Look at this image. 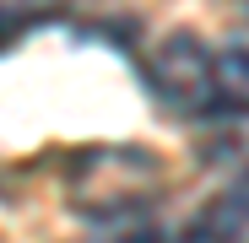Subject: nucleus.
Returning a JSON list of instances; mask_svg holds the SVG:
<instances>
[{"instance_id": "1", "label": "nucleus", "mask_w": 249, "mask_h": 243, "mask_svg": "<svg viewBox=\"0 0 249 243\" xmlns=\"http://www.w3.org/2000/svg\"><path fill=\"white\" fill-rule=\"evenodd\" d=\"M157 157L136 146H98L71 168V200L87 216H141L146 200L157 194Z\"/></svg>"}, {"instance_id": "2", "label": "nucleus", "mask_w": 249, "mask_h": 243, "mask_svg": "<svg viewBox=\"0 0 249 243\" xmlns=\"http://www.w3.org/2000/svg\"><path fill=\"white\" fill-rule=\"evenodd\" d=\"M152 92L168 103L174 113H190V119H206V113H228V97H222V76H217V54L190 32H174L162 38V49L152 54Z\"/></svg>"}, {"instance_id": "3", "label": "nucleus", "mask_w": 249, "mask_h": 243, "mask_svg": "<svg viewBox=\"0 0 249 243\" xmlns=\"http://www.w3.org/2000/svg\"><path fill=\"white\" fill-rule=\"evenodd\" d=\"M249 238V189H228L200 211L190 243H244Z\"/></svg>"}, {"instance_id": "4", "label": "nucleus", "mask_w": 249, "mask_h": 243, "mask_svg": "<svg viewBox=\"0 0 249 243\" xmlns=\"http://www.w3.org/2000/svg\"><path fill=\"white\" fill-rule=\"evenodd\" d=\"M217 76H222V97H228V113L249 108V49L233 44L217 54Z\"/></svg>"}, {"instance_id": "5", "label": "nucleus", "mask_w": 249, "mask_h": 243, "mask_svg": "<svg viewBox=\"0 0 249 243\" xmlns=\"http://www.w3.org/2000/svg\"><path fill=\"white\" fill-rule=\"evenodd\" d=\"M60 6H65V0H0V44H6L11 32H22L27 22L60 11Z\"/></svg>"}]
</instances>
